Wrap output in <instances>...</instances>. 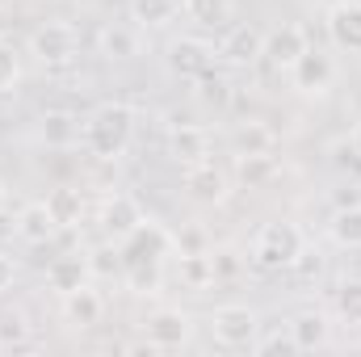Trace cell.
Returning a JSON list of instances; mask_svg holds the SVG:
<instances>
[{
  "label": "cell",
  "instance_id": "obj_2",
  "mask_svg": "<svg viewBox=\"0 0 361 357\" xmlns=\"http://www.w3.org/2000/svg\"><path fill=\"white\" fill-rule=\"evenodd\" d=\"M307 248L302 240V227L290 223V219H277V223H265L248 248V265L261 269V273H277V269H290L294 257Z\"/></svg>",
  "mask_w": 361,
  "mask_h": 357
},
{
  "label": "cell",
  "instance_id": "obj_39",
  "mask_svg": "<svg viewBox=\"0 0 361 357\" xmlns=\"http://www.w3.org/2000/svg\"><path fill=\"white\" fill-rule=\"evenodd\" d=\"M0 206H4V185H0Z\"/></svg>",
  "mask_w": 361,
  "mask_h": 357
},
{
  "label": "cell",
  "instance_id": "obj_24",
  "mask_svg": "<svg viewBox=\"0 0 361 357\" xmlns=\"http://www.w3.org/2000/svg\"><path fill=\"white\" fill-rule=\"evenodd\" d=\"M180 13L197 30H223L231 21V0H180Z\"/></svg>",
  "mask_w": 361,
  "mask_h": 357
},
{
  "label": "cell",
  "instance_id": "obj_33",
  "mask_svg": "<svg viewBox=\"0 0 361 357\" xmlns=\"http://www.w3.org/2000/svg\"><path fill=\"white\" fill-rule=\"evenodd\" d=\"M210 261H214V277H219V282H231V277L244 269V261H240L235 248H210Z\"/></svg>",
  "mask_w": 361,
  "mask_h": 357
},
{
  "label": "cell",
  "instance_id": "obj_23",
  "mask_svg": "<svg viewBox=\"0 0 361 357\" xmlns=\"http://www.w3.org/2000/svg\"><path fill=\"white\" fill-rule=\"evenodd\" d=\"M34 341V324L21 307L13 311H0V353H17V349H30Z\"/></svg>",
  "mask_w": 361,
  "mask_h": 357
},
{
  "label": "cell",
  "instance_id": "obj_17",
  "mask_svg": "<svg viewBox=\"0 0 361 357\" xmlns=\"http://www.w3.org/2000/svg\"><path fill=\"white\" fill-rule=\"evenodd\" d=\"M63 227L55 223V214H51V206L47 202H21V210H17V240H25V244H51L55 236H59Z\"/></svg>",
  "mask_w": 361,
  "mask_h": 357
},
{
  "label": "cell",
  "instance_id": "obj_36",
  "mask_svg": "<svg viewBox=\"0 0 361 357\" xmlns=\"http://www.w3.org/2000/svg\"><path fill=\"white\" fill-rule=\"evenodd\" d=\"M17 236V214L8 206H0V240H13Z\"/></svg>",
  "mask_w": 361,
  "mask_h": 357
},
{
  "label": "cell",
  "instance_id": "obj_35",
  "mask_svg": "<svg viewBox=\"0 0 361 357\" xmlns=\"http://www.w3.org/2000/svg\"><path fill=\"white\" fill-rule=\"evenodd\" d=\"M290 269H298L302 277H319V273H324V257H319V253H311V248H302V253L294 257V265H290Z\"/></svg>",
  "mask_w": 361,
  "mask_h": 357
},
{
  "label": "cell",
  "instance_id": "obj_6",
  "mask_svg": "<svg viewBox=\"0 0 361 357\" xmlns=\"http://www.w3.org/2000/svg\"><path fill=\"white\" fill-rule=\"evenodd\" d=\"M164 59H169V68H173L177 76L202 80V76L214 68V59H219V47H214L210 38H197V34H177V38H169V47H164Z\"/></svg>",
  "mask_w": 361,
  "mask_h": 357
},
{
  "label": "cell",
  "instance_id": "obj_5",
  "mask_svg": "<svg viewBox=\"0 0 361 357\" xmlns=\"http://www.w3.org/2000/svg\"><path fill=\"white\" fill-rule=\"evenodd\" d=\"M143 332H147V341L156 345V353H173V349L193 345L197 324H193V315H189L185 307H156V311L147 315Z\"/></svg>",
  "mask_w": 361,
  "mask_h": 357
},
{
  "label": "cell",
  "instance_id": "obj_25",
  "mask_svg": "<svg viewBox=\"0 0 361 357\" xmlns=\"http://www.w3.org/2000/svg\"><path fill=\"white\" fill-rule=\"evenodd\" d=\"M177 277L189 290H210L219 277H214V261H210V248L206 253H177Z\"/></svg>",
  "mask_w": 361,
  "mask_h": 357
},
{
  "label": "cell",
  "instance_id": "obj_40",
  "mask_svg": "<svg viewBox=\"0 0 361 357\" xmlns=\"http://www.w3.org/2000/svg\"><path fill=\"white\" fill-rule=\"evenodd\" d=\"M0 4H8V0H0Z\"/></svg>",
  "mask_w": 361,
  "mask_h": 357
},
{
  "label": "cell",
  "instance_id": "obj_32",
  "mask_svg": "<svg viewBox=\"0 0 361 357\" xmlns=\"http://www.w3.org/2000/svg\"><path fill=\"white\" fill-rule=\"evenodd\" d=\"M252 353H298L290 324H286L281 332H261V337H257V345H252Z\"/></svg>",
  "mask_w": 361,
  "mask_h": 357
},
{
  "label": "cell",
  "instance_id": "obj_1",
  "mask_svg": "<svg viewBox=\"0 0 361 357\" xmlns=\"http://www.w3.org/2000/svg\"><path fill=\"white\" fill-rule=\"evenodd\" d=\"M135 139V109L122 101H105L85 118V147L97 160H122Z\"/></svg>",
  "mask_w": 361,
  "mask_h": 357
},
{
  "label": "cell",
  "instance_id": "obj_37",
  "mask_svg": "<svg viewBox=\"0 0 361 357\" xmlns=\"http://www.w3.org/2000/svg\"><path fill=\"white\" fill-rule=\"evenodd\" d=\"M349 147H353V156H361V122L349 131Z\"/></svg>",
  "mask_w": 361,
  "mask_h": 357
},
{
  "label": "cell",
  "instance_id": "obj_9",
  "mask_svg": "<svg viewBox=\"0 0 361 357\" xmlns=\"http://www.w3.org/2000/svg\"><path fill=\"white\" fill-rule=\"evenodd\" d=\"M185 193L193 198V202H202V206H223L227 198H231V173L227 169H219L214 160H202V164H189L185 169Z\"/></svg>",
  "mask_w": 361,
  "mask_h": 357
},
{
  "label": "cell",
  "instance_id": "obj_14",
  "mask_svg": "<svg viewBox=\"0 0 361 357\" xmlns=\"http://www.w3.org/2000/svg\"><path fill=\"white\" fill-rule=\"evenodd\" d=\"M169 160L180 164V169L210 160V135H206V126H197V122H173L169 126Z\"/></svg>",
  "mask_w": 361,
  "mask_h": 357
},
{
  "label": "cell",
  "instance_id": "obj_28",
  "mask_svg": "<svg viewBox=\"0 0 361 357\" xmlns=\"http://www.w3.org/2000/svg\"><path fill=\"white\" fill-rule=\"evenodd\" d=\"M336 315L349 328H361V277H345L336 286Z\"/></svg>",
  "mask_w": 361,
  "mask_h": 357
},
{
  "label": "cell",
  "instance_id": "obj_7",
  "mask_svg": "<svg viewBox=\"0 0 361 357\" xmlns=\"http://www.w3.org/2000/svg\"><path fill=\"white\" fill-rule=\"evenodd\" d=\"M143 223H147V214H143V206H139L130 193H105L101 206H97V227H101V236L114 240V244H122L126 236H135Z\"/></svg>",
  "mask_w": 361,
  "mask_h": 357
},
{
  "label": "cell",
  "instance_id": "obj_4",
  "mask_svg": "<svg viewBox=\"0 0 361 357\" xmlns=\"http://www.w3.org/2000/svg\"><path fill=\"white\" fill-rule=\"evenodd\" d=\"M25 47L42 68H68L80 55V30L72 21H42Z\"/></svg>",
  "mask_w": 361,
  "mask_h": 357
},
{
  "label": "cell",
  "instance_id": "obj_34",
  "mask_svg": "<svg viewBox=\"0 0 361 357\" xmlns=\"http://www.w3.org/2000/svg\"><path fill=\"white\" fill-rule=\"evenodd\" d=\"M17 277H21V265H17V257H8L4 248H0V298L17 286Z\"/></svg>",
  "mask_w": 361,
  "mask_h": 357
},
{
  "label": "cell",
  "instance_id": "obj_27",
  "mask_svg": "<svg viewBox=\"0 0 361 357\" xmlns=\"http://www.w3.org/2000/svg\"><path fill=\"white\" fill-rule=\"evenodd\" d=\"M235 177L248 189H261V185H269L277 177V160L273 156H235Z\"/></svg>",
  "mask_w": 361,
  "mask_h": 357
},
{
  "label": "cell",
  "instance_id": "obj_16",
  "mask_svg": "<svg viewBox=\"0 0 361 357\" xmlns=\"http://www.w3.org/2000/svg\"><path fill=\"white\" fill-rule=\"evenodd\" d=\"M38 139H42L47 147H59V152L80 147V143H85V118H76V114H68V109H47V114L38 118Z\"/></svg>",
  "mask_w": 361,
  "mask_h": 357
},
{
  "label": "cell",
  "instance_id": "obj_3",
  "mask_svg": "<svg viewBox=\"0 0 361 357\" xmlns=\"http://www.w3.org/2000/svg\"><path fill=\"white\" fill-rule=\"evenodd\" d=\"M206 328H210L214 345H223V349H252L265 324H261V311L248 303H219L206 315Z\"/></svg>",
  "mask_w": 361,
  "mask_h": 357
},
{
  "label": "cell",
  "instance_id": "obj_18",
  "mask_svg": "<svg viewBox=\"0 0 361 357\" xmlns=\"http://www.w3.org/2000/svg\"><path fill=\"white\" fill-rule=\"evenodd\" d=\"M290 332H294V345L298 353H311V349H328L332 345V324L319 307H302L298 315H290Z\"/></svg>",
  "mask_w": 361,
  "mask_h": 357
},
{
  "label": "cell",
  "instance_id": "obj_31",
  "mask_svg": "<svg viewBox=\"0 0 361 357\" xmlns=\"http://www.w3.org/2000/svg\"><path fill=\"white\" fill-rule=\"evenodd\" d=\"M118 265H122V253H118V244H114V240H105L101 248H92V253H89L92 277H109Z\"/></svg>",
  "mask_w": 361,
  "mask_h": 357
},
{
  "label": "cell",
  "instance_id": "obj_38",
  "mask_svg": "<svg viewBox=\"0 0 361 357\" xmlns=\"http://www.w3.org/2000/svg\"><path fill=\"white\" fill-rule=\"evenodd\" d=\"M4 30H8V13H4V4H0V38H4Z\"/></svg>",
  "mask_w": 361,
  "mask_h": 357
},
{
  "label": "cell",
  "instance_id": "obj_15",
  "mask_svg": "<svg viewBox=\"0 0 361 357\" xmlns=\"http://www.w3.org/2000/svg\"><path fill=\"white\" fill-rule=\"evenodd\" d=\"M97 55L105 63H130L143 55V38H139V25H122V21H109L97 30Z\"/></svg>",
  "mask_w": 361,
  "mask_h": 357
},
{
  "label": "cell",
  "instance_id": "obj_30",
  "mask_svg": "<svg viewBox=\"0 0 361 357\" xmlns=\"http://www.w3.org/2000/svg\"><path fill=\"white\" fill-rule=\"evenodd\" d=\"M17 85H21V51L8 38H0V97L17 92Z\"/></svg>",
  "mask_w": 361,
  "mask_h": 357
},
{
  "label": "cell",
  "instance_id": "obj_22",
  "mask_svg": "<svg viewBox=\"0 0 361 357\" xmlns=\"http://www.w3.org/2000/svg\"><path fill=\"white\" fill-rule=\"evenodd\" d=\"M126 13L139 30H169L180 13V0H130Z\"/></svg>",
  "mask_w": 361,
  "mask_h": 357
},
{
  "label": "cell",
  "instance_id": "obj_19",
  "mask_svg": "<svg viewBox=\"0 0 361 357\" xmlns=\"http://www.w3.org/2000/svg\"><path fill=\"white\" fill-rule=\"evenodd\" d=\"M231 147H235V156H273L277 152V131L261 118H248L231 131Z\"/></svg>",
  "mask_w": 361,
  "mask_h": 357
},
{
  "label": "cell",
  "instance_id": "obj_26",
  "mask_svg": "<svg viewBox=\"0 0 361 357\" xmlns=\"http://www.w3.org/2000/svg\"><path fill=\"white\" fill-rule=\"evenodd\" d=\"M328 236H332L336 248H361V202H353V206H336V210H332Z\"/></svg>",
  "mask_w": 361,
  "mask_h": 357
},
{
  "label": "cell",
  "instance_id": "obj_8",
  "mask_svg": "<svg viewBox=\"0 0 361 357\" xmlns=\"http://www.w3.org/2000/svg\"><path fill=\"white\" fill-rule=\"evenodd\" d=\"M311 51V38H307V30L298 25V21H281V25H273L269 34H265V63H269L273 72H281V76H290V68L302 59Z\"/></svg>",
  "mask_w": 361,
  "mask_h": 357
},
{
  "label": "cell",
  "instance_id": "obj_10",
  "mask_svg": "<svg viewBox=\"0 0 361 357\" xmlns=\"http://www.w3.org/2000/svg\"><path fill=\"white\" fill-rule=\"evenodd\" d=\"M332 80H336V63H332V55H324L315 47L290 68V89L298 92V97H328Z\"/></svg>",
  "mask_w": 361,
  "mask_h": 357
},
{
  "label": "cell",
  "instance_id": "obj_12",
  "mask_svg": "<svg viewBox=\"0 0 361 357\" xmlns=\"http://www.w3.org/2000/svg\"><path fill=\"white\" fill-rule=\"evenodd\" d=\"M59 311H63L68 328H76V332H92V328L105 320V294H101L92 282H85V286L59 294Z\"/></svg>",
  "mask_w": 361,
  "mask_h": 357
},
{
  "label": "cell",
  "instance_id": "obj_29",
  "mask_svg": "<svg viewBox=\"0 0 361 357\" xmlns=\"http://www.w3.org/2000/svg\"><path fill=\"white\" fill-rule=\"evenodd\" d=\"M160 277H164V261H135V265H126V286L135 294H156Z\"/></svg>",
  "mask_w": 361,
  "mask_h": 357
},
{
  "label": "cell",
  "instance_id": "obj_13",
  "mask_svg": "<svg viewBox=\"0 0 361 357\" xmlns=\"http://www.w3.org/2000/svg\"><path fill=\"white\" fill-rule=\"evenodd\" d=\"M324 30H328V38H332L336 51L361 55V0H336V4H328Z\"/></svg>",
  "mask_w": 361,
  "mask_h": 357
},
{
  "label": "cell",
  "instance_id": "obj_11",
  "mask_svg": "<svg viewBox=\"0 0 361 357\" xmlns=\"http://www.w3.org/2000/svg\"><path fill=\"white\" fill-rule=\"evenodd\" d=\"M261 55H265V30L248 25V21L231 25L219 42V63H227V68H257Z\"/></svg>",
  "mask_w": 361,
  "mask_h": 357
},
{
  "label": "cell",
  "instance_id": "obj_20",
  "mask_svg": "<svg viewBox=\"0 0 361 357\" xmlns=\"http://www.w3.org/2000/svg\"><path fill=\"white\" fill-rule=\"evenodd\" d=\"M47 206H51V214H55V223L63 227V231H72V227H80L85 223V193L80 189H72V185H59V189H51L47 198H42Z\"/></svg>",
  "mask_w": 361,
  "mask_h": 357
},
{
  "label": "cell",
  "instance_id": "obj_21",
  "mask_svg": "<svg viewBox=\"0 0 361 357\" xmlns=\"http://www.w3.org/2000/svg\"><path fill=\"white\" fill-rule=\"evenodd\" d=\"M85 282H92L89 257H55V261L47 265V286H51L55 294H68V290H76V286H85Z\"/></svg>",
  "mask_w": 361,
  "mask_h": 357
}]
</instances>
